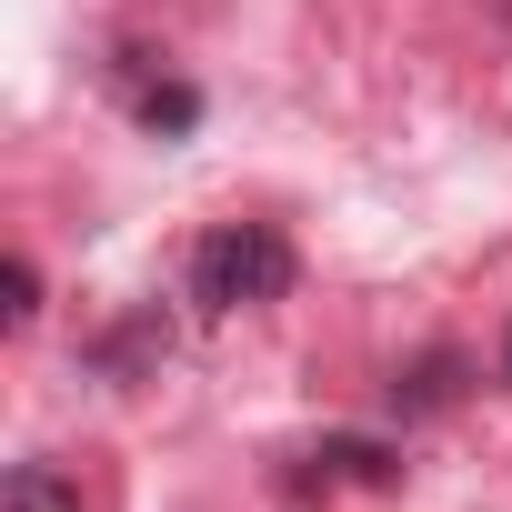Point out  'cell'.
<instances>
[{"label":"cell","instance_id":"2","mask_svg":"<svg viewBox=\"0 0 512 512\" xmlns=\"http://www.w3.org/2000/svg\"><path fill=\"white\" fill-rule=\"evenodd\" d=\"M312 472H292V492H312V482H392L402 462H392V442H322V452H302Z\"/></svg>","mask_w":512,"mask_h":512},{"label":"cell","instance_id":"1","mask_svg":"<svg viewBox=\"0 0 512 512\" xmlns=\"http://www.w3.org/2000/svg\"><path fill=\"white\" fill-rule=\"evenodd\" d=\"M292 241L272 231V221H211L201 241H191V302L201 312H262V302H282L292 292Z\"/></svg>","mask_w":512,"mask_h":512},{"label":"cell","instance_id":"4","mask_svg":"<svg viewBox=\"0 0 512 512\" xmlns=\"http://www.w3.org/2000/svg\"><path fill=\"white\" fill-rule=\"evenodd\" d=\"M41 312V282H31V262H11V322H31Z\"/></svg>","mask_w":512,"mask_h":512},{"label":"cell","instance_id":"5","mask_svg":"<svg viewBox=\"0 0 512 512\" xmlns=\"http://www.w3.org/2000/svg\"><path fill=\"white\" fill-rule=\"evenodd\" d=\"M502 382H512V322H502Z\"/></svg>","mask_w":512,"mask_h":512},{"label":"cell","instance_id":"3","mask_svg":"<svg viewBox=\"0 0 512 512\" xmlns=\"http://www.w3.org/2000/svg\"><path fill=\"white\" fill-rule=\"evenodd\" d=\"M0 512H81V482L61 462H21L11 482H0Z\"/></svg>","mask_w":512,"mask_h":512}]
</instances>
